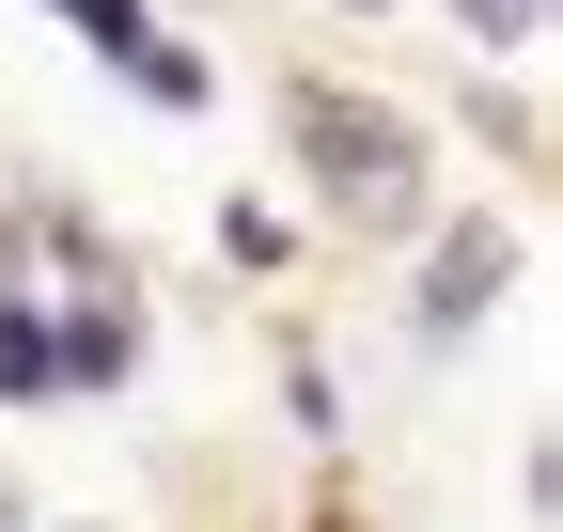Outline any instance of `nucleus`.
Here are the masks:
<instances>
[{
  "mask_svg": "<svg viewBox=\"0 0 563 532\" xmlns=\"http://www.w3.org/2000/svg\"><path fill=\"white\" fill-rule=\"evenodd\" d=\"M298 157H313V188H329L344 220H376V235H407V220H422V157L391 142V125H344L329 95H298Z\"/></svg>",
  "mask_w": 563,
  "mask_h": 532,
  "instance_id": "1",
  "label": "nucleus"
},
{
  "mask_svg": "<svg viewBox=\"0 0 563 532\" xmlns=\"http://www.w3.org/2000/svg\"><path fill=\"white\" fill-rule=\"evenodd\" d=\"M501 282H517V235H501V220H470L439 266H422V345H454V329H470L485 298H501Z\"/></svg>",
  "mask_w": 563,
  "mask_h": 532,
  "instance_id": "2",
  "label": "nucleus"
},
{
  "mask_svg": "<svg viewBox=\"0 0 563 532\" xmlns=\"http://www.w3.org/2000/svg\"><path fill=\"white\" fill-rule=\"evenodd\" d=\"M125 345H141V329H125V298H95V313H63V329H47V376L125 391Z\"/></svg>",
  "mask_w": 563,
  "mask_h": 532,
  "instance_id": "3",
  "label": "nucleus"
},
{
  "mask_svg": "<svg viewBox=\"0 0 563 532\" xmlns=\"http://www.w3.org/2000/svg\"><path fill=\"white\" fill-rule=\"evenodd\" d=\"M32 391H63V376H47V313L0 298V408H32Z\"/></svg>",
  "mask_w": 563,
  "mask_h": 532,
  "instance_id": "4",
  "label": "nucleus"
},
{
  "mask_svg": "<svg viewBox=\"0 0 563 532\" xmlns=\"http://www.w3.org/2000/svg\"><path fill=\"white\" fill-rule=\"evenodd\" d=\"M63 16H79L110 63H157V32H141V0H63Z\"/></svg>",
  "mask_w": 563,
  "mask_h": 532,
  "instance_id": "5",
  "label": "nucleus"
},
{
  "mask_svg": "<svg viewBox=\"0 0 563 532\" xmlns=\"http://www.w3.org/2000/svg\"><path fill=\"white\" fill-rule=\"evenodd\" d=\"M220 251H235V266H282L298 235H282V204H220Z\"/></svg>",
  "mask_w": 563,
  "mask_h": 532,
  "instance_id": "6",
  "label": "nucleus"
},
{
  "mask_svg": "<svg viewBox=\"0 0 563 532\" xmlns=\"http://www.w3.org/2000/svg\"><path fill=\"white\" fill-rule=\"evenodd\" d=\"M454 16H470V47H517V32L548 16V0H454Z\"/></svg>",
  "mask_w": 563,
  "mask_h": 532,
  "instance_id": "7",
  "label": "nucleus"
},
{
  "mask_svg": "<svg viewBox=\"0 0 563 532\" xmlns=\"http://www.w3.org/2000/svg\"><path fill=\"white\" fill-rule=\"evenodd\" d=\"M344 16H376V0H344Z\"/></svg>",
  "mask_w": 563,
  "mask_h": 532,
  "instance_id": "8",
  "label": "nucleus"
}]
</instances>
